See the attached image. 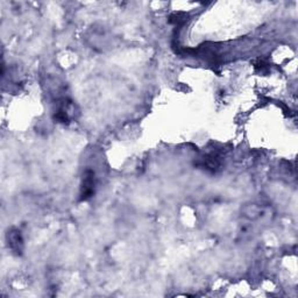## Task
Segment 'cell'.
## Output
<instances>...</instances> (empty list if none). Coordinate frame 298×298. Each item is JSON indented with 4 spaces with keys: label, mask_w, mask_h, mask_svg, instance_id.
Here are the masks:
<instances>
[{
    "label": "cell",
    "mask_w": 298,
    "mask_h": 298,
    "mask_svg": "<svg viewBox=\"0 0 298 298\" xmlns=\"http://www.w3.org/2000/svg\"><path fill=\"white\" fill-rule=\"evenodd\" d=\"M7 244L9 247L12 249V252L17 255H21L25 248V242H23V238L21 232L17 228H12L11 231L7 233Z\"/></svg>",
    "instance_id": "cell-2"
},
{
    "label": "cell",
    "mask_w": 298,
    "mask_h": 298,
    "mask_svg": "<svg viewBox=\"0 0 298 298\" xmlns=\"http://www.w3.org/2000/svg\"><path fill=\"white\" fill-rule=\"evenodd\" d=\"M242 212H244V216L249 218V219H256L262 214V209L260 205L250 204L246 206Z\"/></svg>",
    "instance_id": "cell-4"
},
{
    "label": "cell",
    "mask_w": 298,
    "mask_h": 298,
    "mask_svg": "<svg viewBox=\"0 0 298 298\" xmlns=\"http://www.w3.org/2000/svg\"><path fill=\"white\" fill-rule=\"evenodd\" d=\"M94 188H96V176L94 172L87 169L83 174L81 184V201H87L93 196Z\"/></svg>",
    "instance_id": "cell-1"
},
{
    "label": "cell",
    "mask_w": 298,
    "mask_h": 298,
    "mask_svg": "<svg viewBox=\"0 0 298 298\" xmlns=\"http://www.w3.org/2000/svg\"><path fill=\"white\" fill-rule=\"evenodd\" d=\"M198 165L203 169L208 170V172L216 173L220 167V160L218 158V156H216V155L213 154L205 155V156H203L200 160V162H198Z\"/></svg>",
    "instance_id": "cell-3"
}]
</instances>
